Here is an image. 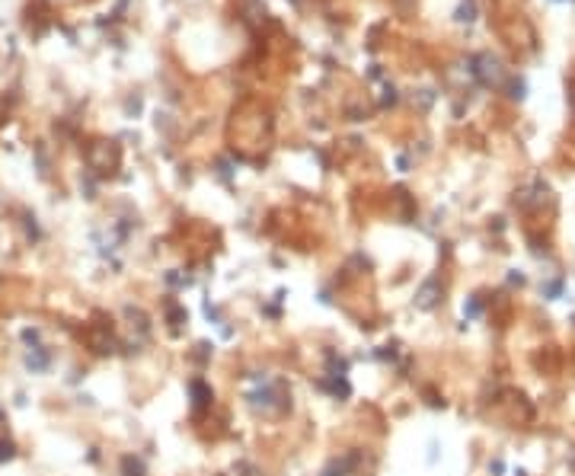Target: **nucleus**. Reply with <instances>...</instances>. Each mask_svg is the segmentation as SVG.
Returning <instances> with one entry per match:
<instances>
[{"mask_svg": "<svg viewBox=\"0 0 575 476\" xmlns=\"http://www.w3.org/2000/svg\"><path fill=\"white\" fill-rule=\"evenodd\" d=\"M435 291H438V288H435V282H428L426 288H422V294H419V307H435V301H438V298H435Z\"/></svg>", "mask_w": 575, "mask_h": 476, "instance_id": "f257e3e1", "label": "nucleus"}, {"mask_svg": "<svg viewBox=\"0 0 575 476\" xmlns=\"http://www.w3.org/2000/svg\"><path fill=\"white\" fill-rule=\"evenodd\" d=\"M10 454H13V444H10V441H0V460L10 457Z\"/></svg>", "mask_w": 575, "mask_h": 476, "instance_id": "f03ea898", "label": "nucleus"}]
</instances>
